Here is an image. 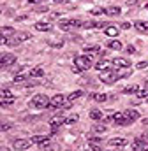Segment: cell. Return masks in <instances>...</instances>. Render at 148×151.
I'll use <instances>...</instances> for the list:
<instances>
[{"mask_svg": "<svg viewBox=\"0 0 148 151\" xmlns=\"http://www.w3.org/2000/svg\"><path fill=\"white\" fill-rule=\"evenodd\" d=\"M129 74H131L129 70H123V72H116V70H104V72H101L99 79H101L102 83H106V84H113V83H116L120 77H127Z\"/></svg>", "mask_w": 148, "mask_h": 151, "instance_id": "6da1fadb", "label": "cell"}, {"mask_svg": "<svg viewBox=\"0 0 148 151\" xmlns=\"http://www.w3.org/2000/svg\"><path fill=\"white\" fill-rule=\"evenodd\" d=\"M28 39H30V34H28V32H18V34H14L12 37H9V39L2 37V42L7 44V46H18L20 42L28 40Z\"/></svg>", "mask_w": 148, "mask_h": 151, "instance_id": "7a4b0ae2", "label": "cell"}, {"mask_svg": "<svg viewBox=\"0 0 148 151\" xmlns=\"http://www.w3.org/2000/svg\"><path fill=\"white\" fill-rule=\"evenodd\" d=\"M90 65H92V62H90V58H88V56H76V58H74V67H76L79 72L88 70V69H90Z\"/></svg>", "mask_w": 148, "mask_h": 151, "instance_id": "3957f363", "label": "cell"}, {"mask_svg": "<svg viewBox=\"0 0 148 151\" xmlns=\"http://www.w3.org/2000/svg\"><path fill=\"white\" fill-rule=\"evenodd\" d=\"M32 106L34 107H39V109H44V107H48L49 106V99L46 97V95H36L34 99H32Z\"/></svg>", "mask_w": 148, "mask_h": 151, "instance_id": "277c9868", "label": "cell"}, {"mask_svg": "<svg viewBox=\"0 0 148 151\" xmlns=\"http://www.w3.org/2000/svg\"><path fill=\"white\" fill-rule=\"evenodd\" d=\"M58 27L62 30H71V28H78V27H83V21L79 19H64L58 23Z\"/></svg>", "mask_w": 148, "mask_h": 151, "instance_id": "5b68a950", "label": "cell"}, {"mask_svg": "<svg viewBox=\"0 0 148 151\" xmlns=\"http://www.w3.org/2000/svg\"><path fill=\"white\" fill-rule=\"evenodd\" d=\"M34 142H32V139L28 141V139H16V141H12V148L18 151H23V150H28L30 146H32Z\"/></svg>", "mask_w": 148, "mask_h": 151, "instance_id": "8992f818", "label": "cell"}, {"mask_svg": "<svg viewBox=\"0 0 148 151\" xmlns=\"http://www.w3.org/2000/svg\"><path fill=\"white\" fill-rule=\"evenodd\" d=\"M0 99H2V106H4V107L11 106V104L14 102V95H12L7 88H4V90L0 91Z\"/></svg>", "mask_w": 148, "mask_h": 151, "instance_id": "52a82bcc", "label": "cell"}, {"mask_svg": "<svg viewBox=\"0 0 148 151\" xmlns=\"http://www.w3.org/2000/svg\"><path fill=\"white\" fill-rule=\"evenodd\" d=\"M65 100H67V99H65L64 95H60V93H58V95H55V97L49 100V106H48V107H49V109H58V107H64Z\"/></svg>", "mask_w": 148, "mask_h": 151, "instance_id": "ba28073f", "label": "cell"}, {"mask_svg": "<svg viewBox=\"0 0 148 151\" xmlns=\"http://www.w3.org/2000/svg\"><path fill=\"white\" fill-rule=\"evenodd\" d=\"M113 121H115L118 127H125V125H131V121L125 118V114H123V113H115V114H113Z\"/></svg>", "mask_w": 148, "mask_h": 151, "instance_id": "9c48e42d", "label": "cell"}, {"mask_svg": "<svg viewBox=\"0 0 148 151\" xmlns=\"http://www.w3.org/2000/svg\"><path fill=\"white\" fill-rule=\"evenodd\" d=\"M12 63H16V56H14V55H11V53L2 55V69H7V67L12 65Z\"/></svg>", "mask_w": 148, "mask_h": 151, "instance_id": "30bf717a", "label": "cell"}, {"mask_svg": "<svg viewBox=\"0 0 148 151\" xmlns=\"http://www.w3.org/2000/svg\"><path fill=\"white\" fill-rule=\"evenodd\" d=\"M113 67H116V69H127V67H131V60H127V58H115L113 60Z\"/></svg>", "mask_w": 148, "mask_h": 151, "instance_id": "8fae6325", "label": "cell"}, {"mask_svg": "<svg viewBox=\"0 0 148 151\" xmlns=\"http://www.w3.org/2000/svg\"><path fill=\"white\" fill-rule=\"evenodd\" d=\"M88 144H90L92 151H102V139H99V137H92L88 141Z\"/></svg>", "mask_w": 148, "mask_h": 151, "instance_id": "7c38bea8", "label": "cell"}, {"mask_svg": "<svg viewBox=\"0 0 148 151\" xmlns=\"http://www.w3.org/2000/svg\"><path fill=\"white\" fill-rule=\"evenodd\" d=\"M67 121V118H64V116H53L51 119H49V123H51V127L53 128H58L60 125H64Z\"/></svg>", "mask_w": 148, "mask_h": 151, "instance_id": "4fadbf2b", "label": "cell"}, {"mask_svg": "<svg viewBox=\"0 0 148 151\" xmlns=\"http://www.w3.org/2000/svg\"><path fill=\"white\" fill-rule=\"evenodd\" d=\"M123 114H125V118L132 123V121H136V119H139V113L136 111V109H127V111H123Z\"/></svg>", "mask_w": 148, "mask_h": 151, "instance_id": "5bb4252c", "label": "cell"}, {"mask_svg": "<svg viewBox=\"0 0 148 151\" xmlns=\"http://www.w3.org/2000/svg\"><path fill=\"white\" fill-rule=\"evenodd\" d=\"M111 65H113V62H108V60H102V62H99L97 65H95V69L97 70H110Z\"/></svg>", "mask_w": 148, "mask_h": 151, "instance_id": "9a60e30c", "label": "cell"}, {"mask_svg": "<svg viewBox=\"0 0 148 151\" xmlns=\"http://www.w3.org/2000/svg\"><path fill=\"white\" fill-rule=\"evenodd\" d=\"M118 34H120V28H118V27H113V25L106 27V35H110V37H116Z\"/></svg>", "mask_w": 148, "mask_h": 151, "instance_id": "2e32d148", "label": "cell"}, {"mask_svg": "<svg viewBox=\"0 0 148 151\" xmlns=\"http://www.w3.org/2000/svg\"><path fill=\"white\" fill-rule=\"evenodd\" d=\"M111 146H116V148H122V146H125L127 144V141L125 139H122V137H115V139H111L110 141Z\"/></svg>", "mask_w": 148, "mask_h": 151, "instance_id": "e0dca14e", "label": "cell"}, {"mask_svg": "<svg viewBox=\"0 0 148 151\" xmlns=\"http://www.w3.org/2000/svg\"><path fill=\"white\" fill-rule=\"evenodd\" d=\"M48 141H49V137H44V135H34L32 137V142L34 144H39V146L44 144V142H48Z\"/></svg>", "mask_w": 148, "mask_h": 151, "instance_id": "ac0fdd59", "label": "cell"}, {"mask_svg": "<svg viewBox=\"0 0 148 151\" xmlns=\"http://www.w3.org/2000/svg\"><path fill=\"white\" fill-rule=\"evenodd\" d=\"M41 148H42L44 151H57V150H58V146H57V144H51V141H48V142L41 144Z\"/></svg>", "mask_w": 148, "mask_h": 151, "instance_id": "d6986e66", "label": "cell"}, {"mask_svg": "<svg viewBox=\"0 0 148 151\" xmlns=\"http://www.w3.org/2000/svg\"><path fill=\"white\" fill-rule=\"evenodd\" d=\"M14 34H16V32H14V28H11V27H4V28H2V35H4L5 39L12 37Z\"/></svg>", "mask_w": 148, "mask_h": 151, "instance_id": "ffe728a7", "label": "cell"}, {"mask_svg": "<svg viewBox=\"0 0 148 151\" xmlns=\"http://www.w3.org/2000/svg\"><path fill=\"white\" fill-rule=\"evenodd\" d=\"M134 27H136V30H139V32H147L148 30V23L147 21H136Z\"/></svg>", "mask_w": 148, "mask_h": 151, "instance_id": "44dd1931", "label": "cell"}, {"mask_svg": "<svg viewBox=\"0 0 148 151\" xmlns=\"http://www.w3.org/2000/svg\"><path fill=\"white\" fill-rule=\"evenodd\" d=\"M30 76H32V77H41V76H44V69H42V67H34V69L30 70Z\"/></svg>", "mask_w": 148, "mask_h": 151, "instance_id": "7402d4cb", "label": "cell"}, {"mask_svg": "<svg viewBox=\"0 0 148 151\" xmlns=\"http://www.w3.org/2000/svg\"><path fill=\"white\" fill-rule=\"evenodd\" d=\"M90 97H92L94 100H97V102H106V100L110 99V97L104 95V93H95V95H90Z\"/></svg>", "mask_w": 148, "mask_h": 151, "instance_id": "603a6c76", "label": "cell"}, {"mask_svg": "<svg viewBox=\"0 0 148 151\" xmlns=\"http://www.w3.org/2000/svg\"><path fill=\"white\" fill-rule=\"evenodd\" d=\"M102 116L104 114H102V111H99V109H92L90 111V118L92 119H102Z\"/></svg>", "mask_w": 148, "mask_h": 151, "instance_id": "cb8c5ba5", "label": "cell"}, {"mask_svg": "<svg viewBox=\"0 0 148 151\" xmlns=\"http://www.w3.org/2000/svg\"><path fill=\"white\" fill-rule=\"evenodd\" d=\"M51 27H49V23H36V30L39 32H48Z\"/></svg>", "mask_w": 148, "mask_h": 151, "instance_id": "d4e9b609", "label": "cell"}, {"mask_svg": "<svg viewBox=\"0 0 148 151\" xmlns=\"http://www.w3.org/2000/svg\"><path fill=\"white\" fill-rule=\"evenodd\" d=\"M108 47H110V49H115V51H120V49H122V42L111 40V42H108Z\"/></svg>", "mask_w": 148, "mask_h": 151, "instance_id": "484cf974", "label": "cell"}, {"mask_svg": "<svg viewBox=\"0 0 148 151\" xmlns=\"http://www.w3.org/2000/svg\"><path fill=\"white\" fill-rule=\"evenodd\" d=\"M138 90H139L138 84H131V86H125V88H123V93H125V95H127V93H136Z\"/></svg>", "mask_w": 148, "mask_h": 151, "instance_id": "4316f807", "label": "cell"}, {"mask_svg": "<svg viewBox=\"0 0 148 151\" xmlns=\"http://www.w3.org/2000/svg\"><path fill=\"white\" fill-rule=\"evenodd\" d=\"M81 95H83V91H81V90H78V91H73V93L67 97V100H69V102H74V100H76V99H79Z\"/></svg>", "mask_w": 148, "mask_h": 151, "instance_id": "83f0119b", "label": "cell"}, {"mask_svg": "<svg viewBox=\"0 0 148 151\" xmlns=\"http://www.w3.org/2000/svg\"><path fill=\"white\" fill-rule=\"evenodd\" d=\"M136 93H138V99H145V97H148V84L145 86V88H139Z\"/></svg>", "mask_w": 148, "mask_h": 151, "instance_id": "f1b7e54d", "label": "cell"}, {"mask_svg": "<svg viewBox=\"0 0 148 151\" xmlns=\"http://www.w3.org/2000/svg\"><path fill=\"white\" fill-rule=\"evenodd\" d=\"M106 14H110V16H118V14H120V7H108V9H106Z\"/></svg>", "mask_w": 148, "mask_h": 151, "instance_id": "f546056e", "label": "cell"}, {"mask_svg": "<svg viewBox=\"0 0 148 151\" xmlns=\"http://www.w3.org/2000/svg\"><path fill=\"white\" fill-rule=\"evenodd\" d=\"M86 53H99V46H85Z\"/></svg>", "mask_w": 148, "mask_h": 151, "instance_id": "4dcf8cb0", "label": "cell"}, {"mask_svg": "<svg viewBox=\"0 0 148 151\" xmlns=\"http://www.w3.org/2000/svg\"><path fill=\"white\" fill-rule=\"evenodd\" d=\"M94 130H95L97 134H102V132H106V127H104V125H95Z\"/></svg>", "mask_w": 148, "mask_h": 151, "instance_id": "1f68e13d", "label": "cell"}, {"mask_svg": "<svg viewBox=\"0 0 148 151\" xmlns=\"http://www.w3.org/2000/svg\"><path fill=\"white\" fill-rule=\"evenodd\" d=\"M76 121H78V116L73 114V116H69V118H67V121H65V123H67V125H71V123H76Z\"/></svg>", "mask_w": 148, "mask_h": 151, "instance_id": "d6a6232c", "label": "cell"}, {"mask_svg": "<svg viewBox=\"0 0 148 151\" xmlns=\"http://www.w3.org/2000/svg\"><path fill=\"white\" fill-rule=\"evenodd\" d=\"M104 12H106V11H104V9H101V7H97V9H94V11H92V14H95V16H101V14H104Z\"/></svg>", "mask_w": 148, "mask_h": 151, "instance_id": "836d02e7", "label": "cell"}, {"mask_svg": "<svg viewBox=\"0 0 148 151\" xmlns=\"http://www.w3.org/2000/svg\"><path fill=\"white\" fill-rule=\"evenodd\" d=\"M136 67H138L139 70H141V69H147V67H148V62H139V63H138Z\"/></svg>", "mask_w": 148, "mask_h": 151, "instance_id": "e575fe53", "label": "cell"}, {"mask_svg": "<svg viewBox=\"0 0 148 151\" xmlns=\"http://www.w3.org/2000/svg\"><path fill=\"white\" fill-rule=\"evenodd\" d=\"M48 11V7L46 5H42V7H37V12H46Z\"/></svg>", "mask_w": 148, "mask_h": 151, "instance_id": "d590c367", "label": "cell"}, {"mask_svg": "<svg viewBox=\"0 0 148 151\" xmlns=\"http://www.w3.org/2000/svg\"><path fill=\"white\" fill-rule=\"evenodd\" d=\"M122 28H123V30H129V28H131V23H127V21L122 23Z\"/></svg>", "mask_w": 148, "mask_h": 151, "instance_id": "8d00e7d4", "label": "cell"}, {"mask_svg": "<svg viewBox=\"0 0 148 151\" xmlns=\"http://www.w3.org/2000/svg\"><path fill=\"white\" fill-rule=\"evenodd\" d=\"M9 128H11V125H9V123H4V125H2V130H4V132H5V130H9Z\"/></svg>", "mask_w": 148, "mask_h": 151, "instance_id": "74e56055", "label": "cell"}, {"mask_svg": "<svg viewBox=\"0 0 148 151\" xmlns=\"http://www.w3.org/2000/svg\"><path fill=\"white\" fill-rule=\"evenodd\" d=\"M55 4H65V2H69V0H53Z\"/></svg>", "mask_w": 148, "mask_h": 151, "instance_id": "f35d334b", "label": "cell"}, {"mask_svg": "<svg viewBox=\"0 0 148 151\" xmlns=\"http://www.w3.org/2000/svg\"><path fill=\"white\" fill-rule=\"evenodd\" d=\"M143 125H145V127L148 125V118H147V119H143Z\"/></svg>", "mask_w": 148, "mask_h": 151, "instance_id": "ab89813d", "label": "cell"}, {"mask_svg": "<svg viewBox=\"0 0 148 151\" xmlns=\"http://www.w3.org/2000/svg\"><path fill=\"white\" fill-rule=\"evenodd\" d=\"M0 151H11L9 148H0Z\"/></svg>", "mask_w": 148, "mask_h": 151, "instance_id": "60d3db41", "label": "cell"}, {"mask_svg": "<svg viewBox=\"0 0 148 151\" xmlns=\"http://www.w3.org/2000/svg\"><path fill=\"white\" fill-rule=\"evenodd\" d=\"M28 2H30V4H37V2H39V0H28Z\"/></svg>", "mask_w": 148, "mask_h": 151, "instance_id": "b9f144b4", "label": "cell"}, {"mask_svg": "<svg viewBox=\"0 0 148 151\" xmlns=\"http://www.w3.org/2000/svg\"><path fill=\"white\" fill-rule=\"evenodd\" d=\"M147 9H148V4H147Z\"/></svg>", "mask_w": 148, "mask_h": 151, "instance_id": "7bdbcfd3", "label": "cell"}, {"mask_svg": "<svg viewBox=\"0 0 148 151\" xmlns=\"http://www.w3.org/2000/svg\"><path fill=\"white\" fill-rule=\"evenodd\" d=\"M147 102H148V99H147Z\"/></svg>", "mask_w": 148, "mask_h": 151, "instance_id": "ee69618b", "label": "cell"}]
</instances>
